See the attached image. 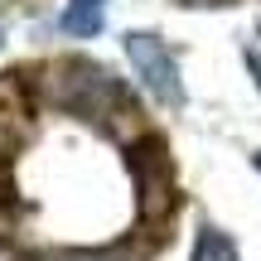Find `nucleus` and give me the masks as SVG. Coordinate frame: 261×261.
<instances>
[{"label": "nucleus", "instance_id": "obj_1", "mask_svg": "<svg viewBox=\"0 0 261 261\" xmlns=\"http://www.w3.org/2000/svg\"><path fill=\"white\" fill-rule=\"evenodd\" d=\"M48 92L63 112L87 116V121H126L136 126V102L121 87V77L112 68L92 63V58H63V63L48 68Z\"/></svg>", "mask_w": 261, "mask_h": 261}, {"label": "nucleus", "instance_id": "obj_2", "mask_svg": "<svg viewBox=\"0 0 261 261\" xmlns=\"http://www.w3.org/2000/svg\"><path fill=\"white\" fill-rule=\"evenodd\" d=\"M126 54H130V63H136V73H140V87H145L155 102H165V107H179L184 102V83H179V63H174V54H169V44L160 34H126Z\"/></svg>", "mask_w": 261, "mask_h": 261}, {"label": "nucleus", "instance_id": "obj_3", "mask_svg": "<svg viewBox=\"0 0 261 261\" xmlns=\"http://www.w3.org/2000/svg\"><path fill=\"white\" fill-rule=\"evenodd\" d=\"M136 179H140V213L145 218H165L169 208H174L179 184H174V169H169V155H165L160 140H145V155L136 160Z\"/></svg>", "mask_w": 261, "mask_h": 261}, {"label": "nucleus", "instance_id": "obj_4", "mask_svg": "<svg viewBox=\"0 0 261 261\" xmlns=\"http://www.w3.org/2000/svg\"><path fill=\"white\" fill-rule=\"evenodd\" d=\"M102 15H107V0H68L63 29L68 34H97L102 29Z\"/></svg>", "mask_w": 261, "mask_h": 261}, {"label": "nucleus", "instance_id": "obj_5", "mask_svg": "<svg viewBox=\"0 0 261 261\" xmlns=\"http://www.w3.org/2000/svg\"><path fill=\"white\" fill-rule=\"evenodd\" d=\"M194 261H237V247H232V237L218 232V227H198Z\"/></svg>", "mask_w": 261, "mask_h": 261}, {"label": "nucleus", "instance_id": "obj_6", "mask_svg": "<svg viewBox=\"0 0 261 261\" xmlns=\"http://www.w3.org/2000/svg\"><path fill=\"white\" fill-rule=\"evenodd\" d=\"M247 63H252V77H256V87H261V24L252 29V39H247Z\"/></svg>", "mask_w": 261, "mask_h": 261}, {"label": "nucleus", "instance_id": "obj_7", "mask_svg": "<svg viewBox=\"0 0 261 261\" xmlns=\"http://www.w3.org/2000/svg\"><path fill=\"white\" fill-rule=\"evenodd\" d=\"M252 165H256V169H261V150H256V155H252Z\"/></svg>", "mask_w": 261, "mask_h": 261}]
</instances>
